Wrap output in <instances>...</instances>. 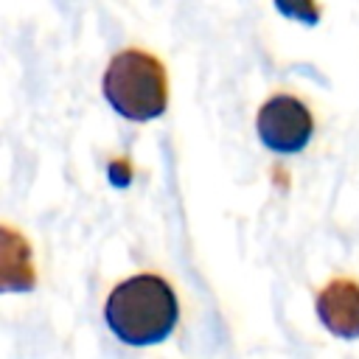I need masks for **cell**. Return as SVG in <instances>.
<instances>
[{
	"label": "cell",
	"instance_id": "6da1fadb",
	"mask_svg": "<svg viewBox=\"0 0 359 359\" xmlns=\"http://www.w3.org/2000/svg\"><path fill=\"white\" fill-rule=\"evenodd\" d=\"M104 317L112 334L126 345L163 342L180 317L171 286L157 275H135L118 283L107 303Z\"/></svg>",
	"mask_w": 359,
	"mask_h": 359
},
{
	"label": "cell",
	"instance_id": "277c9868",
	"mask_svg": "<svg viewBox=\"0 0 359 359\" xmlns=\"http://www.w3.org/2000/svg\"><path fill=\"white\" fill-rule=\"evenodd\" d=\"M320 323L342 339L359 337V283L351 278H334L317 294Z\"/></svg>",
	"mask_w": 359,
	"mask_h": 359
},
{
	"label": "cell",
	"instance_id": "7a4b0ae2",
	"mask_svg": "<svg viewBox=\"0 0 359 359\" xmlns=\"http://www.w3.org/2000/svg\"><path fill=\"white\" fill-rule=\"evenodd\" d=\"M104 98L129 121L160 118L168 104L163 62L137 48L115 53L104 70Z\"/></svg>",
	"mask_w": 359,
	"mask_h": 359
},
{
	"label": "cell",
	"instance_id": "5b68a950",
	"mask_svg": "<svg viewBox=\"0 0 359 359\" xmlns=\"http://www.w3.org/2000/svg\"><path fill=\"white\" fill-rule=\"evenodd\" d=\"M36 283L31 266V250L22 236L11 227H3V289L6 292H28Z\"/></svg>",
	"mask_w": 359,
	"mask_h": 359
},
{
	"label": "cell",
	"instance_id": "3957f363",
	"mask_svg": "<svg viewBox=\"0 0 359 359\" xmlns=\"http://www.w3.org/2000/svg\"><path fill=\"white\" fill-rule=\"evenodd\" d=\"M258 137L266 149L278 154H294L306 149L314 132V121L309 107L294 95H272L264 101L255 118Z\"/></svg>",
	"mask_w": 359,
	"mask_h": 359
}]
</instances>
